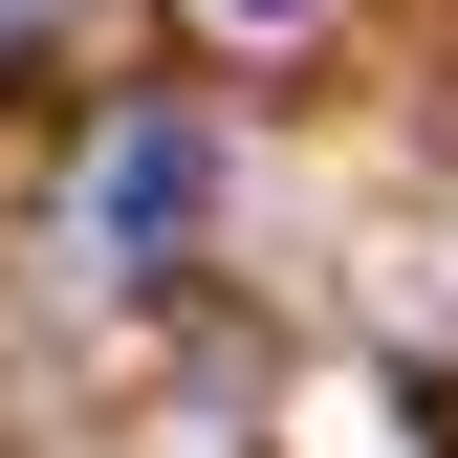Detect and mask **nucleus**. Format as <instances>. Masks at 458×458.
Here are the masks:
<instances>
[{
    "instance_id": "1",
    "label": "nucleus",
    "mask_w": 458,
    "mask_h": 458,
    "mask_svg": "<svg viewBox=\"0 0 458 458\" xmlns=\"http://www.w3.org/2000/svg\"><path fill=\"white\" fill-rule=\"evenodd\" d=\"M197 197H218V131H197V109H131V131L88 153V241H109V262H175Z\"/></svg>"
},
{
    "instance_id": "2",
    "label": "nucleus",
    "mask_w": 458,
    "mask_h": 458,
    "mask_svg": "<svg viewBox=\"0 0 458 458\" xmlns=\"http://www.w3.org/2000/svg\"><path fill=\"white\" fill-rule=\"evenodd\" d=\"M218 22H306V0H218Z\"/></svg>"
}]
</instances>
